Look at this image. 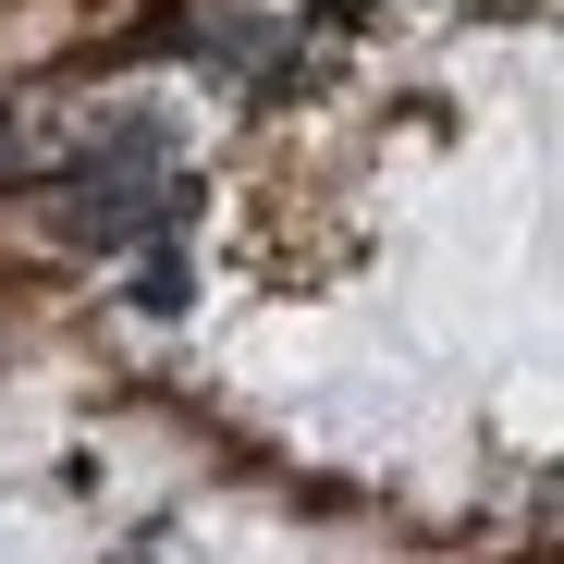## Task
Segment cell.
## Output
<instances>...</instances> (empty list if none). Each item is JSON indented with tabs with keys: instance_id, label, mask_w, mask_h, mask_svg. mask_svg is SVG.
Instances as JSON below:
<instances>
[{
	"instance_id": "1",
	"label": "cell",
	"mask_w": 564,
	"mask_h": 564,
	"mask_svg": "<svg viewBox=\"0 0 564 564\" xmlns=\"http://www.w3.org/2000/svg\"><path fill=\"white\" fill-rule=\"evenodd\" d=\"M148 221H160V148L135 135L123 160H99V172L74 184V209H62V234H74V246H135Z\"/></svg>"
},
{
	"instance_id": "2",
	"label": "cell",
	"mask_w": 564,
	"mask_h": 564,
	"mask_svg": "<svg viewBox=\"0 0 564 564\" xmlns=\"http://www.w3.org/2000/svg\"><path fill=\"white\" fill-rule=\"evenodd\" d=\"M135 307H148V319H172V307H184V270H172V258H148V270H135Z\"/></svg>"
}]
</instances>
